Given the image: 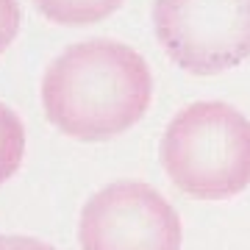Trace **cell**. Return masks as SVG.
I'll return each instance as SVG.
<instances>
[{
    "instance_id": "obj_1",
    "label": "cell",
    "mask_w": 250,
    "mask_h": 250,
    "mask_svg": "<svg viewBox=\"0 0 250 250\" xmlns=\"http://www.w3.org/2000/svg\"><path fill=\"white\" fill-rule=\"evenodd\" d=\"M150 70L134 47L111 39L70 45L42 78L45 117L81 142H108L145 117Z\"/></svg>"
},
{
    "instance_id": "obj_2",
    "label": "cell",
    "mask_w": 250,
    "mask_h": 250,
    "mask_svg": "<svg viewBox=\"0 0 250 250\" xmlns=\"http://www.w3.org/2000/svg\"><path fill=\"white\" fill-rule=\"evenodd\" d=\"M161 167L181 192L228 200L250 187V120L228 103H192L161 136Z\"/></svg>"
},
{
    "instance_id": "obj_3",
    "label": "cell",
    "mask_w": 250,
    "mask_h": 250,
    "mask_svg": "<svg viewBox=\"0 0 250 250\" xmlns=\"http://www.w3.org/2000/svg\"><path fill=\"white\" fill-rule=\"evenodd\" d=\"M156 36L172 62L217 75L250 56V0H156Z\"/></svg>"
},
{
    "instance_id": "obj_4",
    "label": "cell",
    "mask_w": 250,
    "mask_h": 250,
    "mask_svg": "<svg viewBox=\"0 0 250 250\" xmlns=\"http://www.w3.org/2000/svg\"><path fill=\"white\" fill-rule=\"evenodd\" d=\"M81 250H181L184 225L161 192L142 181H117L86 200Z\"/></svg>"
},
{
    "instance_id": "obj_5",
    "label": "cell",
    "mask_w": 250,
    "mask_h": 250,
    "mask_svg": "<svg viewBox=\"0 0 250 250\" xmlns=\"http://www.w3.org/2000/svg\"><path fill=\"white\" fill-rule=\"evenodd\" d=\"M34 3L50 22L75 28L95 25L123 6V0H34Z\"/></svg>"
},
{
    "instance_id": "obj_6",
    "label": "cell",
    "mask_w": 250,
    "mask_h": 250,
    "mask_svg": "<svg viewBox=\"0 0 250 250\" xmlns=\"http://www.w3.org/2000/svg\"><path fill=\"white\" fill-rule=\"evenodd\" d=\"M25 156V125L6 103H0V187L20 170Z\"/></svg>"
},
{
    "instance_id": "obj_7",
    "label": "cell",
    "mask_w": 250,
    "mask_h": 250,
    "mask_svg": "<svg viewBox=\"0 0 250 250\" xmlns=\"http://www.w3.org/2000/svg\"><path fill=\"white\" fill-rule=\"evenodd\" d=\"M20 20H22V11H20L17 0H0V53L14 42L20 31Z\"/></svg>"
},
{
    "instance_id": "obj_8",
    "label": "cell",
    "mask_w": 250,
    "mask_h": 250,
    "mask_svg": "<svg viewBox=\"0 0 250 250\" xmlns=\"http://www.w3.org/2000/svg\"><path fill=\"white\" fill-rule=\"evenodd\" d=\"M0 250H56L53 245H47L34 236H20V233H0Z\"/></svg>"
}]
</instances>
